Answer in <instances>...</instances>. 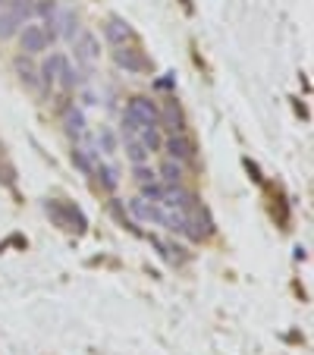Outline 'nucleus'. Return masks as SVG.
<instances>
[{
	"instance_id": "obj_4",
	"label": "nucleus",
	"mask_w": 314,
	"mask_h": 355,
	"mask_svg": "<svg viewBox=\"0 0 314 355\" xmlns=\"http://www.w3.org/2000/svg\"><path fill=\"white\" fill-rule=\"evenodd\" d=\"M48 214L57 220V226L63 230H82L85 226V217L75 211L73 205H60V201H48Z\"/></svg>"
},
{
	"instance_id": "obj_5",
	"label": "nucleus",
	"mask_w": 314,
	"mask_h": 355,
	"mask_svg": "<svg viewBox=\"0 0 314 355\" xmlns=\"http://www.w3.org/2000/svg\"><path fill=\"white\" fill-rule=\"evenodd\" d=\"M48 44H50V38L44 32V26H35V22L22 26V51L26 54H41V51H48Z\"/></svg>"
},
{
	"instance_id": "obj_1",
	"label": "nucleus",
	"mask_w": 314,
	"mask_h": 355,
	"mask_svg": "<svg viewBox=\"0 0 314 355\" xmlns=\"http://www.w3.org/2000/svg\"><path fill=\"white\" fill-rule=\"evenodd\" d=\"M32 0H10L7 7L0 10V38H13L22 26L28 22V16L35 13Z\"/></svg>"
},
{
	"instance_id": "obj_7",
	"label": "nucleus",
	"mask_w": 314,
	"mask_h": 355,
	"mask_svg": "<svg viewBox=\"0 0 314 355\" xmlns=\"http://www.w3.org/2000/svg\"><path fill=\"white\" fill-rule=\"evenodd\" d=\"M167 151H170L173 161H192L195 157V145H192V138L185 132H173L167 138Z\"/></svg>"
},
{
	"instance_id": "obj_10",
	"label": "nucleus",
	"mask_w": 314,
	"mask_h": 355,
	"mask_svg": "<svg viewBox=\"0 0 314 355\" xmlns=\"http://www.w3.org/2000/svg\"><path fill=\"white\" fill-rule=\"evenodd\" d=\"M66 132L75 138V142L89 138V132H85V116H82V110L69 107V113H66Z\"/></svg>"
},
{
	"instance_id": "obj_17",
	"label": "nucleus",
	"mask_w": 314,
	"mask_h": 355,
	"mask_svg": "<svg viewBox=\"0 0 314 355\" xmlns=\"http://www.w3.org/2000/svg\"><path fill=\"white\" fill-rule=\"evenodd\" d=\"M98 145L104 148V154H113V151H116V138H113V132H110V129H101V136H98Z\"/></svg>"
},
{
	"instance_id": "obj_8",
	"label": "nucleus",
	"mask_w": 314,
	"mask_h": 355,
	"mask_svg": "<svg viewBox=\"0 0 314 355\" xmlns=\"http://www.w3.org/2000/svg\"><path fill=\"white\" fill-rule=\"evenodd\" d=\"M104 35H107V42L113 44V48H120V44H126V42L136 38L132 28H129V22H123V19H110L107 26H104Z\"/></svg>"
},
{
	"instance_id": "obj_18",
	"label": "nucleus",
	"mask_w": 314,
	"mask_h": 355,
	"mask_svg": "<svg viewBox=\"0 0 314 355\" xmlns=\"http://www.w3.org/2000/svg\"><path fill=\"white\" fill-rule=\"evenodd\" d=\"M60 26H63V32H66L69 38H73V35H75V26H79V22H75V13H69V10H63V16H60Z\"/></svg>"
},
{
	"instance_id": "obj_9",
	"label": "nucleus",
	"mask_w": 314,
	"mask_h": 355,
	"mask_svg": "<svg viewBox=\"0 0 314 355\" xmlns=\"http://www.w3.org/2000/svg\"><path fill=\"white\" fill-rule=\"evenodd\" d=\"M160 123H167L170 132H185V120H183V110H179L176 101H167L164 113H160Z\"/></svg>"
},
{
	"instance_id": "obj_13",
	"label": "nucleus",
	"mask_w": 314,
	"mask_h": 355,
	"mask_svg": "<svg viewBox=\"0 0 314 355\" xmlns=\"http://www.w3.org/2000/svg\"><path fill=\"white\" fill-rule=\"evenodd\" d=\"M160 176H164V183L167 185H176L179 179H183V164H179V161H164V167H160Z\"/></svg>"
},
{
	"instance_id": "obj_19",
	"label": "nucleus",
	"mask_w": 314,
	"mask_h": 355,
	"mask_svg": "<svg viewBox=\"0 0 314 355\" xmlns=\"http://www.w3.org/2000/svg\"><path fill=\"white\" fill-rule=\"evenodd\" d=\"M136 179H138L142 185H151V183H154V173H151L145 164H136Z\"/></svg>"
},
{
	"instance_id": "obj_20",
	"label": "nucleus",
	"mask_w": 314,
	"mask_h": 355,
	"mask_svg": "<svg viewBox=\"0 0 314 355\" xmlns=\"http://www.w3.org/2000/svg\"><path fill=\"white\" fill-rule=\"evenodd\" d=\"M0 3H7V0H0Z\"/></svg>"
},
{
	"instance_id": "obj_2",
	"label": "nucleus",
	"mask_w": 314,
	"mask_h": 355,
	"mask_svg": "<svg viewBox=\"0 0 314 355\" xmlns=\"http://www.w3.org/2000/svg\"><path fill=\"white\" fill-rule=\"evenodd\" d=\"M123 116L136 120L138 126H160V110H157L154 101H148V98H132Z\"/></svg>"
},
{
	"instance_id": "obj_12",
	"label": "nucleus",
	"mask_w": 314,
	"mask_h": 355,
	"mask_svg": "<svg viewBox=\"0 0 314 355\" xmlns=\"http://www.w3.org/2000/svg\"><path fill=\"white\" fill-rule=\"evenodd\" d=\"M95 173H98V179H101V185H104L107 192H113V189H116V183H120V176H116V167H110V164H104V167H101V161H98Z\"/></svg>"
},
{
	"instance_id": "obj_16",
	"label": "nucleus",
	"mask_w": 314,
	"mask_h": 355,
	"mask_svg": "<svg viewBox=\"0 0 314 355\" xmlns=\"http://www.w3.org/2000/svg\"><path fill=\"white\" fill-rule=\"evenodd\" d=\"M16 69H19V73H22V82H28V85H32V89H38V69H35V66H28L26 60H19V63H16Z\"/></svg>"
},
{
	"instance_id": "obj_11",
	"label": "nucleus",
	"mask_w": 314,
	"mask_h": 355,
	"mask_svg": "<svg viewBox=\"0 0 314 355\" xmlns=\"http://www.w3.org/2000/svg\"><path fill=\"white\" fill-rule=\"evenodd\" d=\"M123 142H126V154H129L132 164H145V161L151 157V151L138 142V136H129V138H123Z\"/></svg>"
},
{
	"instance_id": "obj_3",
	"label": "nucleus",
	"mask_w": 314,
	"mask_h": 355,
	"mask_svg": "<svg viewBox=\"0 0 314 355\" xmlns=\"http://www.w3.org/2000/svg\"><path fill=\"white\" fill-rule=\"evenodd\" d=\"M113 60H116V66L126 69V73H148L151 69L148 57L136 48H126V44H120V48L113 51Z\"/></svg>"
},
{
	"instance_id": "obj_15",
	"label": "nucleus",
	"mask_w": 314,
	"mask_h": 355,
	"mask_svg": "<svg viewBox=\"0 0 314 355\" xmlns=\"http://www.w3.org/2000/svg\"><path fill=\"white\" fill-rule=\"evenodd\" d=\"M60 63H63V57H60V54H54L50 60H44V66H41L44 82H54V79H57V69H60Z\"/></svg>"
},
{
	"instance_id": "obj_14",
	"label": "nucleus",
	"mask_w": 314,
	"mask_h": 355,
	"mask_svg": "<svg viewBox=\"0 0 314 355\" xmlns=\"http://www.w3.org/2000/svg\"><path fill=\"white\" fill-rule=\"evenodd\" d=\"M57 79H60V85H63V89H75V82H79V75H75V69L69 66V60H66V57H63L60 69H57Z\"/></svg>"
},
{
	"instance_id": "obj_6",
	"label": "nucleus",
	"mask_w": 314,
	"mask_h": 355,
	"mask_svg": "<svg viewBox=\"0 0 314 355\" xmlns=\"http://www.w3.org/2000/svg\"><path fill=\"white\" fill-rule=\"evenodd\" d=\"M75 48V60L82 63V66H95V60H98V38L91 32H82L79 35V42L73 44Z\"/></svg>"
}]
</instances>
